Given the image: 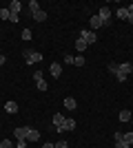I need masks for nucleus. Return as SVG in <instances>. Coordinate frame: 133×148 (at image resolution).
Segmentation results:
<instances>
[{
    "label": "nucleus",
    "mask_w": 133,
    "mask_h": 148,
    "mask_svg": "<svg viewBox=\"0 0 133 148\" xmlns=\"http://www.w3.org/2000/svg\"><path fill=\"white\" fill-rule=\"evenodd\" d=\"M131 73H133L131 62H120V64H118V71H115V77H118V82H127Z\"/></svg>",
    "instance_id": "f257e3e1"
},
{
    "label": "nucleus",
    "mask_w": 133,
    "mask_h": 148,
    "mask_svg": "<svg viewBox=\"0 0 133 148\" xmlns=\"http://www.w3.org/2000/svg\"><path fill=\"white\" fill-rule=\"evenodd\" d=\"M53 128H56V133H64L67 130V117H64L62 113L53 115Z\"/></svg>",
    "instance_id": "f03ea898"
},
{
    "label": "nucleus",
    "mask_w": 133,
    "mask_h": 148,
    "mask_svg": "<svg viewBox=\"0 0 133 148\" xmlns=\"http://www.w3.org/2000/svg\"><path fill=\"white\" fill-rule=\"evenodd\" d=\"M111 16H113V13H111V9H109V7H100V13H98V18L104 22V27L111 25Z\"/></svg>",
    "instance_id": "7ed1b4c3"
},
{
    "label": "nucleus",
    "mask_w": 133,
    "mask_h": 148,
    "mask_svg": "<svg viewBox=\"0 0 133 148\" xmlns=\"http://www.w3.org/2000/svg\"><path fill=\"white\" fill-rule=\"evenodd\" d=\"M25 58H27V64H38L42 60V56L38 51H25Z\"/></svg>",
    "instance_id": "20e7f679"
},
{
    "label": "nucleus",
    "mask_w": 133,
    "mask_h": 148,
    "mask_svg": "<svg viewBox=\"0 0 133 148\" xmlns=\"http://www.w3.org/2000/svg\"><path fill=\"white\" fill-rule=\"evenodd\" d=\"M33 80H36V86H38V91H47V82H44L42 71H36V73H33Z\"/></svg>",
    "instance_id": "39448f33"
},
{
    "label": "nucleus",
    "mask_w": 133,
    "mask_h": 148,
    "mask_svg": "<svg viewBox=\"0 0 133 148\" xmlns=\"http://www.w3.org/2000/svg\"><path fill=\"white\" fill-rule=\"evenodd\" d=\"M80 38H82L87 44H91V42L98 40V38H95V31H91V29H82V31H80Z\"/></svg>",
    "instance_id": "423d86ee"
},
{
    "label": "nucleus",
    "mask_w": 133,
    "mask_h": 148,
    "mask_svg": "<svg viewBox=\"0 0 133 148\" xmlns=\"http://www.w3.org/2000/svg\"><path fill=\"white\" fill-rule=\"evenodd\" d=\"M29 126H20V128H16L13 130V137H16V139H27V135H29Z\"/></svg>",
    "instance_id": "0eeeda50"
},
{
    "label": "nucleus",
    "mask_w": 133,
    "mask_h": 148,
    "mask_svg": "<svg viewBox=\"0 0 133 148\" xmlns=\"http://www.w3.org/2000/svg\"><path fill=\"white\" fill-rule=\"evenodd\" d=\"M49 71H51L53 77H60V75H62V64H60V62H53V64L49 66Z\"/></svg>",
    "instance_id": "6e6552de"
},
{
    "label": "nucleus",
    "mask_w": 133,
    "mask_h": 148,
    "mask_svg": "<svg viewBox=\"0 0 133 148\" xmlns=\"http://www.w3.org/2000/svg\"><path fill=\"white\" fill-rule=\"evenodd\" d=\"M89 25H91V31H93V29H100V27H104V22H102V20L98 18V16H91Z\"/></svg>",
    "instance_id": "1a4fd4ad"
},
{
    "label": "nucleus",
    "mask_w": 133,
    "mask_h": 148,
    "mask_svg": "<svg viewBox=\"0 0 133 148\" xmlns=\"http://www.w3.org/2000/svg\"><path fill=\"white\" fill-rule=\"evenodd\" d=\"M115 18H118V20H127V18H129L127 7H118V11H115Z\"/></svg>",
    "instance_id": "9d476101"
},
{
    "label": "nucleus",
    "mask_w": 133,
    "mask_h": 148,
    "mask_svg": "<svg viewBox=\"0 0 133 148\" xmlns=\"http://www.w3.org/2000/svg\"><path fill=\"white\" fill-rule=\"evenodd\" d=\"M38 139H40V130H29V135H27V142H29V144H33V142H38Z\"/></svg>",
    "instance_id": "9b49d317"
},
{
    "label": "nucleus",
    "mask_w": 133,
    "mask_h": 148,
    "mask_svg": "<svg viewBox=\"0 0 133 148\" xmlns=\"http://www.w3.org/2000/svg\"><path fill=\"white\" fill-rule=\"evenodd\" d=\"M20 9H22V2H20V0H13L11 5H9V11L11 13H18L20 16Z\"/></svg>",
    "instance_id": "f8f14e48"
},
{
    "label": "nucleus",
    "mask_w": 133,
    "mask_h": 148,
    "mask_svg": "<svg viewBox=\"0 0 133 148\" xmlns=\"http://www.w3.org/2000/svg\"><path fill=\"white\" fill-rule=\"evenodd\" d=\"M31 16H33V20H36V22H44V20H47V13H44L42 9H38V11L31 13Z\"/></svg>",
    "instance_id": "ddd939ff"
},
{
    "label": "nucleus",
    "mask_w": 133,
    "mask_h": 148,
    "mask_svg": "<svg viewBox=\"0 0 133 148\" xmlns=\"http://www.w3.org/2000/svg\"><path fill=\"white\" fill-rule=\"evenodd\" d=\"M76 106H78V102H76L73 97H64V108H69V111H73Z\"/></svg>",
    "instance_id": "4468645a"
},
{
    "label": "nucleus",
    "mask_w": 133,
    "mask_h": 148,
    "mask_svg": "<svg viewBox=\"0 0 133 148\" xmlns=\"http://www.w3.org/2000/svg\"><path fill=\"white\" fill-rule=\"evenodd\" d=\"M5 111L16 115V113H18V104H16V102H7V104H5Z\"/></svg>",
    "instance_id": "2eb2a0df"
},
{
    "label": "nucleus",
    "mask_w": 133,
    "mask_h": 148,
    "mask_svg": "<svg viewBox=\"0 0 133 148\" xmlns=\"http://www.w3.org/2000/svg\"><path fill=\"white\" fill-rule=\"evenodd\" d=\"M131 119H133L131 111H120V122H131Z\"/></svg>",
    "instance_id": "dca6fc26"
},
{
    "label": "nucleus",
    "mask_w": 133,
    "mask_h": 148,
    "mask_svg": "<svg viewBox=\"0 0 133 148\" xmlns=\"http://www.w3.org/2000/svg\"><path fill=\"white\" fill-rule=\"evenodd\" d=\"M122 142L129 144V146H133V133H122Z\"/></svg>",
    "instance_id": "f3484780"
},
{
    "label": "nucleus",
    "mask_w": 133,
    "mask_h": 148,
    "mask_svg": "<svg viewBox=\"0 0 133 148\" xmlns=\"http://www.w3.org/2000/svg\"><path fill=\"white\" fill-rule=\"evenodd\" d=\"M87 47H89V44L84 42L82 38H78V40H76V49H78V51H84V49H87Z\"/></svg>",
    "instance_id": "a211bd4d"
},
{
    "label": "nucleus",
    "mask_w": 133,
    "mask_h": 148,
    "mask_svg": "<svg viewBox=\"0 0 133 148\" xmlns=\"http://www.w3.org/2000/svg\"><path fill=\"white\" fill-rule=\"evenodd\" d=\"M73 64L76 66H84V56H76L73 58Z\"/></svg>",
    "instance_id": "6ab92c4d"
},
{
    "label": "nucleus",
    "mask_w": 133,
    "mask_h": 148,
    "mask_svg": "<svg viewBox=\"0 0 133 148\" xmlns=\"http://www.w3.org/2000/svg\"><path fill=\"white\" fill-rule=\"evenodd\" d=\"M29 9H31V13H36L40 9V5H38V0H31V2H29Z\"/></svg>",
    "instance_id": "aec40b11"
},
{
    "label": "nucleus",
    "mask_w": 133,
    "mask_h": 148,
    "mask_svg": "<svg viewBox=\"0 0 133 148\" xmlns=\"http://www.w3.org/2000/svg\"><path fill=\"white\" fill-rule=\"evenodd\" d=\"M0 148H13V142L11 139H2V142H0Z\"/></svg>",
    "instance_id": "412c9836"
},
{
    "label": "nucleus",
    "mask_w": 133,
    "mask_h": 148,
    "mask_svg": "<svg viewBox=\"0 0 133 148\" xmlns=\"http://www.w3.org/2000/svg\"><path fill=\"white\" fill-rule=\"evenodd\" d=\"M9 20H11V25H16V22L20 20V16H18V13H11V11H9Z\"/></svg>",
    "instance_id": "4be33fe9"
},
{
    "label": "nucleus",
    "mask_w": 133,
    "mask_h": 148,
    "mask_svg": "<svg viewBox=\"0 0 133 148\" xmlns=\"http://www.w3.org/2000/svg\"><path fill=\"white\" fill-rule=\"evenodd\" d=\"M0 20H9V9H0Z\"/></svg>",
    "instance_id": "5701e85b"
},
{
    "label": "nucleus",
    "mask_w": 133,
    "mask_h": 148,
    "mask_svg": "<svg viewBox=\"0 0 133 148\" xmlns=\"http://www.w3.org/2000/svg\"><path fill=\"white\" fill-rule=\"evenodd\" d=\"M22 40H31V29H25V31H22Z\"/></svg>",
    "instance_id": "b1692460"
},
{
    "label": "nucleus",
    "mask_w": 133,
    "mask_h": 148,
    "mask_svg": "<svg viewBox=\"0 0 133 148\" xmlns=\"http://www.w3.org/2000/svg\"><path fill=\"white\" fill-rule=\"evenodd\" d=\"M76 128V119H67V130H73Z\"/></svg>",
    "instance_id": "393cba45"
},
{
    "label": "nucleus",
    "mask_w": 133,
    "mask_h": 148,
    "mask_svg": "<svg viewBox=\"0 0 133 148\" xmlns=\"http://www.w3.org/2000/svg\"><path fill=\"white\" fill-rule=\"evenodd\" d=\"M107 69H109V73H113V75H115V71H118V64H115V62H111Z\"/></svg>",
    "instance_id": "a878e982"
},
{
    "label": "nucleus",
    "mask_w": 133,
    "mask_h": 148,
    "mask_svg": "<svg viewBox=\"0 0 133 148\" xmlns=\"http://www.w3.org/2000/svg\"><path fill=\"white\" fill-rule=\"evenodd\" d=\"M29 146V142H27V139H18V148H27Z\"/></svg>",
    "instance_id": "bb28decb"
},
{
    "label": "nucleus",
    "mask_w": 133,
    "mask_h": 148,
    "mask_svg": "<svg viewBox=\"0 0 133 148\" xmlns=\"http://www.w3.org/2000/svg\"><path fill=\"white\" fill-rule=\"evenodd\" d=\"M115 148H131V146H129V144H124V142L120 139V142H115Z\"/></svg>",
    "instance_id": "cd10ccee"
},
{
    "label": "nucleus",
    "mask_w": 133,
    "mask_h": 148,
    "mask_svg": "<svg viewBox=\"0 0 133 148\" xmlns=\"http://www.w3.org/2000/svg\"><path fill=\"white\" fill-rule=\"evenodd\" d=\"M56 148H69V146H67V142H58Z\"/></svg>",
    "instance_id": "c85d7f7f"
},
{
    "label": "nucleus",
    "mask_w": 133,
    "mask_h": 148,
    "mask_svg": "<svg viewBox=\"0 0 133 148\" xmlns=\"http://www.w3.org/2000/svg\"><path fill=\"white\" fill-rule=\"evenodd\" d=\"M42 148H56V144H51V142H47V144H44Z\"/></svg>",
    "instance_id": "c756f323"
},
{
    "label": "nucleus",
    "mask_w": 133,
    "mask_h": 148,
    "mask_svg": "<svg viewBox=\"0 0 133 148\" xmlns=\"http://www.w3.org/2000/svg\"><path fill=\"white\" fill-rule=\"evenodd\" d=\"M5 62H7V58H5V56H0V66H2Z\"/></svg>",
    "instance_id": "7c9ffc66"
},
{
    "label": "nucleus",
    "mask_w": 133,
    "mask_h": 148,
    "mask_svg": "<svg viewBox=\"0 0 133 148\" xmlns=\"http://www.w3.org/2000/svg\"><path fill=\"white\" fill-rule=\"evenodd\" d=\"M127 20H129V22L133 25V13H129V18H127Z\"/></svg>",
    "instance_id": "2f4dec72"
},
{
    "label": "nucleus",
    "mask_w": 133,
    "mask_h": 148,
    "mask_svg": "<svg viewBox=\"0 0 133 148\" xmlns=\"http://www.w3.org/2000/svg\"><path fill=\"white\" fill-rule=\"evenodd\" d=\"M131 115H133V111H131ZM131 122H133V119H131Z\"/></svg>",
    "instance_id": "473e14b6"
}]
</instances>
